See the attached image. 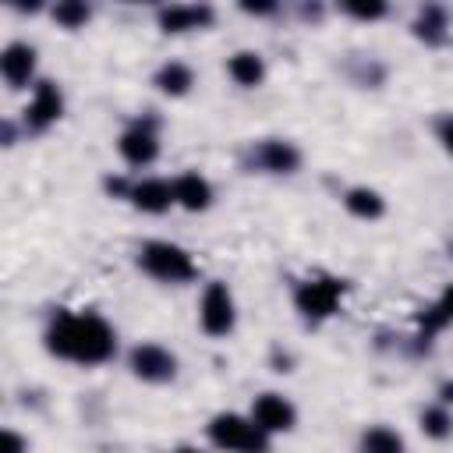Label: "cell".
I'll list each match as a JSON object with an SVG mask.
<instances>
[{"instance_id":"cell-6","label":"cell","mask_w":453,"mask_h":453,"mask_svg":"<svg viewBox=\"0 0 453 453\" xmlns=\"http://www.w3.org/2000/svg\"><path fill=\"white\" fill-rule=\"evenodd\" d=\"M117 152L127 166H149L156 163L159 156V134H156V124L152 120H134L120 131L117 138Z\"/></svg>"},{"instance_id":"cell-2","label":"cell","mask_w":453,"mask_h":453,"mask_svg":"<svg viewBox=\"0 0 453 453\" xmlns=\"http://www.w3.org/2000/svg\"><path fill=\"white\" fill-rule=\"evenodd\" d=\"M205 435L212 446L226 449V453H269V435L244 414L223 411L205 425Z\"/></svg>"},{"instance_id":"cell-1","label":"cell","mask_w":453,"mask_h":453,"mask_svg":"<svg viewBox=\"0 0 453 453\" xmlns=\"http://www.w3.org/2000/svg\"><path fill=\"white\" fill-rule=\"evenodd\" d=\"M46 350L71 365H103L117 354V333L96 311H60L46 326Z\"/></svg>"},{"instance_id":"cell-27","label":"cell","mask_w":453,"mask_h":453,"mask_svg":"<svg viewBox=\"0 0 453 453\" xmlns=\"http://www.w3.org/2000/svg\"><path fill=\"white\" fill-rule=\"evenodd\" d=\"M442 400H446V403L453 400V382H446V386H442Z\"/></svg>"},{"instance_id":"cell-4","label":"cell","mask_w":453,"mask_h":453,"mask_svg":"<svg viewBox=\"0 0 453 453\" xmlns=\"http://www.w3.org/2000/svg\"><path fill=\"white\" fill-rule=\"evenodd\" d=\"M343 294H347V280L326 276V273H322V276H308V280H301L297 290H294V308H297L308 322H322V319H329V315L340 311Z\"/></svg>"},{"instance_id":"cell-19","label":"cell","mask_w":453,"mask_h":453,"mask_svg":"<svg viewBox=\"0 0 453 453\" xmlns=\"http://www.w3.org/2000/svg\"><path fill=\"white\" fill-rule=\"evenodd\" d=\"M361 453H407V442L400 432H393L386 425H372L361 435Z\"/></svg>"},{"instance_id":"cell-7","label":"cell","mask_w":453,"mask_h":453,"mask_svg":"<svg viewBox=\"0 0 453 453\" xmlns=\"http://www.w3.org/2000/svg\"><path fill=\"white\" fill-rule=\"evenodd\" d=\"M127 365H131V372L142 382H156V386L159 382H170L177 375V357L166 347H159V343H138V347H131Z\"/></svg>"},{"instance_id":"cell-10","label":"cell","mask_w":453,"mask_h":453,"mask_svg":"<svg viewBox=\"0 0 453 453\" xmlns=\"http://www.w3.org/2000/svg\"><path fill=\"white\" fill-rule=\"evenodd\" d=\"M127 202H131L134 209H142V212L159 216V212H166L170 205H177V202H173V180H163V177H142V180H131V188H127Z\"/></svg>"},{"instance_id":"cell-14","label":"cell","mask_w":453,"mask_h":453,"mask_svg":"<svg viewBox=\"0 0 453 453\" xmlns=\"http://www.w3.org/2000/svg\"><path fill=\"white\" fill-rule=\"evenodd\" d=\"M173 202L188 212H202L212 205V184L209 177H202L198 170H188L180 177H173Z\"/></svg>"},{"instance_id":"cell-9","label":"cell","mask_w":453,"mask_h":453,"mask_svg":"<svg viewBox=\"0 0 453 453\" xmlns=\"http://www.w3.org/2000/svg\"><path fill=\"white\" fill-rule=\"evenodd\" d=\"M64 113V92L57 88V81H39L28 106H25V127L28 131H46L60 120Z\"/></svg>"},{"instance_id":"cell-21","label":"cell","mask_w":453,"mask_h":453,"mask_svg":"<svg viewBox=\"0 0 453 453\" xmlns=\"http://www.w3.org/2000/svg\"><path fill=\"white\" fill-rule=\"evenodd\" d=\"M421 432L428 439H449L453 435V414L446 407H425L421 411Z\"/></svg>"},{"instance_id":"cell-13","label":"cell","mask_w":453,"mask_h":453,"mask_svg":"<svg viewBox=\"0 0 453 453\" xmlns=\"http://www.w3.org/2000/svg\"><path fill=\"white\" fill-rule=\"evenodd\" d=\"M0 74L11 88H25L35 74V50L28 42H7L0 53Z\"/></svg>"},{"instance_id":"cell-12","label":"cell","mask_w":453,"mask_h":453,"mask_svg":"<svg viewBox=\"0 0 453 453\" xmlns=\"http://www.w3.org/2000/svg\"><path fill=\"white\" fill-rule=\"evenodd\" d=\"M251 163L265 173H294L301 166V152L283 138H265L251 149Z\"/></svg>"},{"instance_id":"cell-25","label":"cell","mask_w":453,"mask_h":453,"mask_svg":"<svg viewBox=\"0 0 453 453\" xmlns=\"http://www.w3.org/2000/svg\"><path fill=\"white\" fill-rule=\"evenodd\" d=\"M435 131H439V142H442V149L453 156V113H449V117H442Z\"/></svg>"},{"instance_id":"cell-8","label":"cell","mask_w":453,"mask_h":453,"mask_svg":"<svg viewBox=\"0 0 453 453\" xmlns=\"http://www.w3.org/2000/svg\"><path fill=\"white\" fill-rule=\"evenodd\" d=\"M265 435H276V432H290L297 425V407L283 396V393H258L251 400V414H248Z\"/></svg>"},{"instance_id":"cell-22","label":"cell","mask_w":453,"mask_h":453,"mask_svg":"<svg viewBox=\"0 0 453 453\" xmlns=\"http://www.w3.org/2000/svg\"><path fill=\"white\" fill-rule=\"evenodd\" d=\"M88 4H81V0H60L57 7H53V21L57 25H64V28H81L85 21H88Z\"/></svg>"},{"instance_id":"cell-16","label":"cell","mask_w":453,"mask_h":453,"mask_svg":"<svg viewBox=\"0 0 453 453\" xmlns=\"http://www.w3.org/2000/svg\"><path fill=\"white\" fill-rule=\"evenodd\" d=\"M453 322V283L439 294V301H432L421 315H418V326H421V340H432L435 333H442L446 326Z\"/></svg>"},{"instance_id":"cell-15","label":"cell","mask_w":453,"mask_h":453,"mask_svg":"<svg viewBox=\"0 0 453 453\" xmlns=\"http://www.w3.org/2000/svg\"><path fill=\"white\" fill-rule=\"evenodd\" d=\"M226 74H230L241 88H255V85H262V78H265V60H262L255 50H241V53H234V57L226 60Z\"/></svg>"},{"instance_id":"cell-11","label":"cell","mask_w":453,"mask_h":453,"mask_svg":"<svg viewBox=\"0 0 453 453\" xmlns=\"http://www.w3.org/2000/svg\"><path fill=\"white\" fill-rule=\"evenodd\" d=\"M216 18V11L209 4H170L159 7L156 21L163 32H191V28H209Z\"/></svg>"},{"instance_id":"cell-24","label":"cell","mask_w":453,"mask_h":453,"mask_svg":"<svg viewBox=\"0 0 453 453\" xmlns=\"http://www.w3.org/2000/svg\"><path fill=\"white\" fill-rule=\"evenodd\" d=\"M0 453H28V442H25L14 428H7V432L0 435Z\"/></svg>"},{"instance_id":"cell-26","label":"cell","mask_w":453,"mask_h":453,"mask_svg":"<svg viewBox=\"0 0 453 453\" xmlns=\"http://www.w3.org/2000/svg\"><path fill=\"white\" fill-rule=\"evenodd\" d=\"M241 11H248V14H273V11H276V4H244Z\"/></svg>"},{"instance_id":"cell-3","label":"cell","mask_w":453,"mask_h":453,"mask_svg":"<svg viewBox=\"0 0 453 453\" xmlns=\"http://www.w3.org/2000/svg\"><path fill=\"white\" fill-rule=\"evenodd\" d=\"M138 265L152 280H163V283H188L198 276L191 251H184L180 244H170V241H145L138 248Z\"/></svg>"},{"instance_id":"cell-17","label":"cell","mask_w":453,"mask_h":453,"mask_svg":"<svg viewBox=\"0 0 453 453\" xmlns=\"http://www.w3.org/2000/svg\"><path fill=\"white\" fill-rule=\"evenodd\" d=\"M195 85V71L180 60H166L159 71H156V88L163 96H188Z\"/></svg>"},{"instance_id":"cell-5","label":"cell","mask_w":453,"mask_h":453,"mask_svg":"<svg viewBox=\"0 0 453 453\" xmlns=\"http://www.w3.org/2000/svg\"><path fill=\"white\" fill-rule=\"evenodd\" d=\"M198 322L209 336H226L237 322V304H234V294L226 283H209L205 294H202V304H198Z\"/></svg>"},{"instance_id":"cell-23","label":"cell","mask_w":453,"mask_h":453,"mask_svg":"<svg viewBox=\"0 0 453 453\" xmlns=\"http://www.w3.org/2000/svg\"><path fill=\"white\" fill-rule=\"evenodd\" d=\"M343 11L350 18H361V21H375L386 14V4H343Z\"/></svg>"},{"instance_id":"cell-20","label":"cell","mask_w":453,"mask_h":453,"mask_svg":"<svg viewBox=\"0 0 453 453\" xmlns=\"http://www.w3.org/2000/svg\"><path fill=\"white\" fill-rule=\"evenodd\" d=\"M414 35L425 39L428 46L442 42L446 39V11L442 7H421L418 21H414Z\"/></svg>"},{"instance_id":"cell-18","label":"cell","mask_w":453,"mask_h":453,"mask_svg":"<svg viewBox=\"0 0 453 453\" xmlns=\"http://www.w3.org/2000/svg\"><path fill=\"white\" fill-rule=\"evenodd\" d=\"M343 205L357 219H379L386 212V202H382V195L375 188H347L343 191Z\"/></svg>"},{"instance_id":"cell-28","label":"cell","mask_w":453,"mask_h":453,"mask_svg":"<svg viewBox=\"0 0 453 453\" xmlns=\"http://www.w3.org/2000/svg\"><path fill=\"white\" fill-rule=\"evenodd\" d=\"M173 453H202V449H195V446H177Z\"/></svg>"}]
</instances>
